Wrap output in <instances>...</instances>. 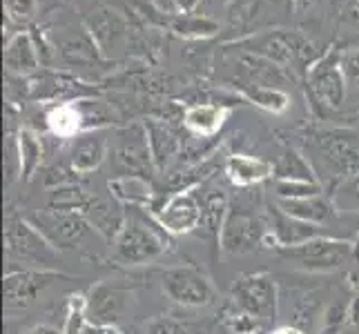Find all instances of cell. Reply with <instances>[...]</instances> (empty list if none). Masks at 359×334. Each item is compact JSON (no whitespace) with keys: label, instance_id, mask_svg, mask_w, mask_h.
I'll list each match as a JSON object with an SVG mask.
<instances>
[{"label":"cell","instance_id":"cell-2","mask_svg":"<svg viewBox=\"0 0 359 334\" xmlns=\"http://www.w3.org/2000/svg\"><path fill=\"white\" fill-rule=\"evenodd\" d=\"M5 256L9 263H20L22 270L58 272L60 250L29 218L7 216L5 221Z\"/></svg>","mask_w":359,"mask_h":334},{"label":"cell","instance_id":"cell-5","mask_svg":"<svg viewBox=\"0 0 359 334\" xmlns=\"http://www.w3.org/2000/svg\"><path fill=\"white\" fill-rule=\"evenodd\" d=\"M277 283L270 274H264V272L245 274L232 286V305L257 316L264 326L277 319Z\"/></svg>","mask_w":359,"mask_h":334},{"label":"cell","instance_id":"cell-34","mask_svg":"<svg viewBox=\"0 0 359 334\" xmlns=\"http://www.w3.org/2000/svg\"><path fill=\"white\" fill-rule=\"evenodd\" d=\"M145 334H188L185 326L170 316H154L145 328Z\"/></svg>","mask_w":359,"mask_h":334},{"label":"cell","instance_id":"cell-38","mask_svg":"<svg viewBox=\"0 0 359 334\" xmlns=\"http://www.w3.org/2000/svg\"><path fill=\"white\" fill-rule=\"evenodd\" d=\"M27 334H63V330L52 326V323H39V326H34Z\"/></svg>","mask_w":359,"mask_h":334},{"label":"cell","instance_id":"cell-4","mask_svg":"<svg viewBox=\"0 0 359 334\" xmlns=\"http://www.w3.org/2000/svg\"><path fill=\"white\" fill-rule=\"evenodd\" d=\"M161 290L170 301L183 307H208L217 301V290L201 270L177 265L161 272Z\"/></svg>","mask_w":359,"mask_h":334},{"label":"cell","instance_id":"cell-16","mask_svg":"<svg viewBox=\"0 0 359 334\" xmlns=\"http://www.w3.org/2000/svg\"><path fill=\"white\" fill-rule=\"evenodd\" d=\"M105 156H107V141L101 136V132H88V134H79L74 139L69 163L76 174H90V172L101 167Z\"/></svg>","mask_w":359,"mask_h":334},{"label":"cell","instance_id":"cell-14","mask_svg":"<svg viewBox=\"0 0 359 334\" xmlns=\"http://www.w3.org/2000/svg\"><path fill=\"white\" fill-rule=\"evenodd\" d=\"M83 216L88 218V223L94 228V232L101 237L103 241L112 243L118 232L126 225L128 218V209L118 203L112 194L109 196H92V201L88 207L83 209Z\"/></svg>","mask_w":359,"mask_h":334},{"label":"cell","instance_id":"cell-36","mask_svg":"<svg viewBox=\"0 0 359 334\" xmlns=\"http://www.w3.org/2000/svg\"><path fill=\"white\" fill-rule=\"evenodd\" d=\"M341 16H344V20L359 22V0H346V5L341 9Z\"/></svg>","mask_w":359,"mask_h":334},{"label":"cell","instance_id":"cell-13","mask_svg":"<svg viewBox=\"0 0 359 334\" xmlns=\"http://www.w3.org/2000/svg\"><path fill=\"white\" fill-rule=\"evenodd\" d=\"M128 303L130 296L126 290L109 286V283H96L85 299V312H88L90 323L118 326L121 316L128 310Z\"/></svg>","mask_w":359,"mask_h":334},{"label":"cell","instance_id":"cell-22","mask_svg":"<svg viewBox=\"0 0 359 334\" xmlns=\"http://www.w3.org/2000/svg\"><path fill=\"white\" fill-rule=\"evenodd\" d=\"M201 201V225L199 230L210 237H217L219 241V234H221V228H224L226 223V216L230 212V201H228V194L226 190L221 188H212L208 190L199 196Z\"/></svg>","mask_w":359,"mask_h":334},{"label":"cell","instance_id":"cell-27","mask_svg":"<svg viewBox=\"0 0 359 334\" xmlns=\"http://www.w3.org/2000/svg\"><path fill=\"white\" fill-rule=\"evenodd\" d=\"M172 32L185 41H201V39H212L219 32V22L208 18V16H194V14H183L172 22Z\"/></svg>","mask_w":359,"mask_h":334},{"label":"cell","instance_id":"cell-31","mask_svg":"<svg viewBox=\"0 0 359 334\" xmlns=\"http://www.w3.org/2000/svg\"><path fill=\"white\" fill-rule=\"evenodd\" d=\"M332 201H335L339 212H355V214H359V172L341 181L337 192L332 194Z\"/></svg>","mask_w":359,"mask_h":334},{"label":"cell","instance_id":"cell-1","mask_svg":"<svg viewBox=\"0 0 359 334\" xmlns=\"http://www.w3.org/2000/svg\"><path fill=\"white\" fill-rule=\"evenodd\" d=\"M168 250V232L147 207H128L126 225L112 241V258L121 265L152 263Z\"/></svg>","mask_w":359,"mask_h":334},{"label":"cell","instance_id":"cell-35","mask_svg":"<svg viewBox=\"0 0 359 334\" xmlns=\"http://www.w3.org/2000/svg\"><path fill=\"white\" fill-rule=\"evenodd\" d=\"M341 69L348 81H359V47H353L341 54Z\"/></svg>","mask_w":359,"mask_h":334},{"label":"cell","instance_id":"cell-12","mask_svg":"<svg viewBox=\"0 0 359 334\" xmlns=\"http://www.w3.org/2000/svg\"><path fill=\"white\" fill-rule=\"evenodd\" d=\"M268 228H270V234L266 241L275 243L277 250H281V247H294V245H302L311 239L324 237L321 225L306 223V221H299V218L286 214L277 203L268 205Z\"/></svg>","mask_w":359,"mask_h":334},{"label":"cell","instance_id":"cell-18","mask_svg":"<svg viewBox=\"0 0 359 334\" xmlns=\"http://www.w3.org/2000/svg\"><path fill=\"white\" fill-rule=\"evenodd\" d=\"M226 174L230 183L237 185V188H250V185L264 183L275 176V165L257 156L234 154L226 163Z\"/></svg>","mask_w":359,"mask_h":334},{"label":"cell","instance_id":"cell-11","mask_svg":"<svg viewBox=\"0 0 359 334\" xmlns=\"http://www.w3.org/2000/svg\"><path fill=\"white\" fill-rule=\"evenodd\" d=\"M56 279H63V274L49 270H7L5 307L7 310H22V307L32 305Z\"/></svg>","mask_w":359,"mask_h":334},{"label":"cell","instance_id":"cell-19","mask_svg":"<svg viewBox=\"0 0 359 334\" xmlns=\"http://www.w3.org/2000/svg\"><path fill=\"white\" fill-rule=\"evenodd\" d=\"M107 190L118 203L128 207H150L154 199V190L150 181L139 174H121L109 179Z\"/></svg>","mask_w":359,"mask_h":334},{"label":"cell","instance_id":"cell-21","mask_svg":"<svg viewBox=\"0 0 359 334\" xmlns=\"http://www.w3.org/2000/svg\"><path fill=\"white\" fill-rule=\"evenodd\" d=\"M228 116V107L224 105H212V103H199L185 109L183 114V125L188 127L194 136H215L221 127H224Z\"/></svg>","mask_w":359,"mask_h":334},{"label":"cell","instance_id":"cell-26","mask_svg":"<svg viewBox=\"0 0 359 334\" xmlns=\"http://www.w3.org/2000/svg\"><path fill=\"white\" fill-rule=\"evenodd\" d=\"M239 92L248 103H252L266 111H272V114H283L292 103L290 96L283 90L268 88V85H245Z\"/></svg>","mask_w":359,"mask_h":334},{"label":"cell","instance_id":"cell-39","mask_svg":"<svg viewBox=\"0 0 359 334\" xmlns=\"http://www.w3.org/2000/svg\"><path fill=\"white\" fill-rule=\"evenodd\" d=\"M175 3L183 14H192V11L196 9V5H199V0H175Z\"/></svg>","mask_w":359,"mask_h":334},{"label":"cell","instance_id":"cell-32","mask_svg":"<svg viewBox=\"0 0 359 334\" xmlns=\"http://www.w3.org/2000/svg\"><path fill=\"white\" fill-rule=\"evenodd\" d=\"M88 312H85V296L74 294L67 305V316H65V326L63 334H85L88 332Z\"/></svg>","mask_w":359,"mask_h":334},{"label":"cell","instance_id":"cell-7","mask_svg":"<svg viewBox=\"0 0 359 334\" xmlns=\"http://www.w3.org/2000/svg\"><path fill=\"white\" fill-rule=\"evenodd\" d=\"M268 234L270 228L262 216L241 212V209H230L219 234V245L226 254L241 256L262 247L268 239Z\"/></svg>","mask_w":359,"mask_h":334},{"label":"cell","instance_id":"cell-17","mask_svg":"<svg viewBox=\"0 0 359 334\" xmlns=\"http://www.w3.org/2000/svg\"><path fill=\"white\" fill-rule=\"evenodd\" d=\"M275 203L286 214L299 221H306V223H315V225H324V223L332 221L339 212L335 201H332V196L326 199L324 194L311 196V199H275Z\"/></svg>","mask_w":359,"mask_h":334},{"label":"cell","instance_id":"cell-28","mask_svg":"<svg viewBox=\"0 0 359 334\" xmlns=\"http://www.w3.org/2000/svg\"><path fill=\"white\" fill-rule=\"evenodd\" d=\"M275 179L319 183V179L315 176V172H313L311 163L306 160V156H302L299 152H294V150L283 152V156L279 158V163L275 165Z\"/></svg>","mask_w":359,"mask_h":334},{"label":"cell","instance_id":"cell-23","mask_svg":"<svg viewBox=\"0 0 359 334\" xmlns=\"http://www.w3.org/2000/svg\"><path fill=\"white\" fill-rule=\"evenodd\" d=\"M47 127L58 139H76L81 132H85V118L81 103H63L49 109Z\"/></svg>","mask_w":359,"mask_h":334},{"label":"cell","instance_id":"cell-3","mask_svg":"<svg viewBox=\"0 0 359 334\" xmlns=\"http://www.w3.org/2000/svg\"><path fill=\"white\" fill-rule=\"evenodd\" d=\"M279 254L294 267L306 272H335L346 267L355 256V243L335 237H317L294 247H281Z\"/></svg>","mask_w":359,"mask_h":334},{"label":"cell","instance_id":"cell-37","mask_svg":"<svg viewBox=\"0 0 359 334\" xmlns=\"http://www.w3.org/2000/svg\"><path fill=\"white\" fill-rule=\"evenodd\" d=\"M85 334H123L118 326H98V323H88V332Z\"/></svg>","mask_w":359,"mask_h":334},{"label":"cell","instance_id":"cell-33","mask_svg":"<svg viewBox=\"0 0 359 334\" xmlns=\"http://www.w3.org/2000/svg\"><path fill=\"white\" fill-rule=\"evenodd\" d=\"M39 9V0H5V14L11 22L25 25L29 22Z\"/></svg>","mask_w":359,"mask_h":334},{"label":"cell","instance_id":"cell-15","mask_svg":"<svg viewBox=\"0 0 359 334\" xmlns=\"http://www.w3.org/2000/svg\"><path fill=\"white\" fill-rule=\"evenodd\" d=\"M116 165L121 174H139L154 165L152 152H150V141H147V130H126L118 134V145L114 150ZM118 174V176H121Z\"/></svg>","mask_w":359,"mask_h":334},{"label":"cell","instance_id":"cell-30","mask_svg":"<svg viewBox=\"0 0 359 334\" xmlns=\"http://www.w3.org/2000/svg\"><path fill=\"white\" fill-rule=\"evenodd\" d=\"M224 323L232 334H257L264 328V323L257 316L248 314L245 310H241V307H237V305H230L224 312Z\"/></svg>","mask_w":359,"mask_h":334},{"label":"cell","instance_id":"cell-29","mask_svg":"<svg viewBox=\"0 0 359 334\" xmlns=\"http://www.w3.org/2000/svg\"><path fill=\"white\" fill-rule=\"evenodd\" d=\"M277 199H311V196L324 194L321 183H311V181H286V179H275L272 183Z\"/></svg>","mask_w":359,"mask_h":334},{"label":"cell","instance_id":"cell-6","mask_svg":"<svg viewBox=\"0 0 359 334\" xmlns=\"http://www.w3.org/2000/svg\"><path fill=\"white\" fill-rule=\"evenodd\" d=\"M29 221L39 228L45 237L54 243L58 250H76L88 243L94 228L79 212H58V209H45L29 216Z\"/></svg>","mask_w":359,"mask_h":334},{"label":"cell","instance_id":"cell-40","mask_svg":"<svg viewBox=\"0 0 359 334\" xmlns=\"http://www.w3.org/2000/svg\"><path fill=\"white\" fill-rule=\"evenodd\" d=\"M270 334H306V332L302 328H297V326H283V328L272 330Z\"/></svg>","mask_w":359,"mask_h":334},{"label":"cell","instance_id":"cell-24","mask_svg":"<svg viewBox=\"0 0 359 334\" xmlns=\"http://www.w3.org/2000/svg\"><path fill=\"white\" fill-rule=\"evenodd\" d=\"M145 130H147V141H150V152H152L154 167L163 169L170 163V158L177 154L179 139L168 125H163V123H156V120L147 123Z\"/></svg>","mask_w":359,"mask_h":334},{"label":"cell","instance_id":"cell-10","mask_svg":"<svg viewBox=\"0 0 359 334\" xmlns=\"http://www.w3.org/2000/svg\"><path fill=\"white\" fill-rule=\"evenodd\" d=\"M245 52H250L255 56H262L270 63L277 65H288L299 56H306L313 52V45L308 43L304 36L292 34V32H266L250 36L239 43Z\"/></svg>","mask_w":359,"mask_h":334},{"label":"cell","instance_id":"cell-8","mask_svg":"<svg viewBox=\"0 0 359 334\" xmlns=\"http://www.w3.org/2000/svg\"><path fill=\"white\" fill-rule=\"evenodd\" d=\"M152 214L170 237L196 232L201 225V201L194 190L172 192L168 199L152 207Z\"/></svg>","mask_w":359,"mask_h":334},{"label":"cell","instance_id":"cell-20","mask_svg":"<svg viewBox=\"0 0 359 334\" xmlns=\"http://www.w3.org/2000/svg\"><path fill=\"white\" fill-rule=\"evenodd\" d=\"M41 65L39 52L27 32H20L5 47V67L14 76H29Z\"/></svg>","mask_w":359,"mask_h":334},{"label":"cell","instance_id":"cell-25","mask_svg":"<svg viewBox=\"0 0 359 334\" xmlns=\"http://www.w3.org/2000/svg\"><path fill=\"white\" fill-rule=\"evenodd\" d=\"M16 154H18V169H20V179L29 181L36 169L43 163V143L32 130H20L18 139H16Z\"/></svg>","mask_w":359,"mask_h":334},{"label":"cell","instance_id":"cell-9","mask_svg":"<svg viewBox=\"0 0 359 334\" xmlns=\"http://www.w3.org/2000/svg\"><path fill=\"white\" fill-rule=\"evenodd\" d=\"M346 74L341 69V56L330 52L308 69V88L313 98L326 109H339L346 101Z\"/></svg>","mask_w":359,"mask_h":334}]
</instances>
